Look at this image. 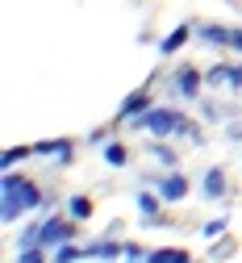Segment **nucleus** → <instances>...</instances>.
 Returning a JSON list of instances; mask_svg holds the SVG:
<instances>
[{
	"label": "nucleus",
	"mask_w": 242,
	"mask_h": 263,
	"mask_svg": "<svg viewBox=\"0 0 242 263\" xmlns=\"http://www.w3.org/2000/svg\"><path fill=\"white\" fill-rule=\"evenodd\" d=\"M0 192H5V209H0V217H5V221H17L21 213H29V209L42 205V188L33 184L29 176H17V172H5Z\"/></svg>",
	"instance_id": "obj_1"
},
{
	"label": "nucleus",
	"mask_w": 242,
	"mask_h": 263,
	"mask_svg": "<svg viewBox=\"0 0 242 263\" xmlns=\"http://www.w3.org/2000/svg\"><path fill=\"white\" fill-rule=\"evenodd\" d=\"M134 129H151L159 138H171V134H188L200 142V129L180 113V109H146L142 117H134Z\"/></svg>",
	"instance_id": "obj_2"
},
{
	"label": "nucleus",
	"mask_w": 242,
	"mask_h": 263,
	"mask_svg": "<svg viewBox=\"0 0 242 263\" xmlns=\"http://www.w3.org/2000/svg\"><path fill=\"white\" fill-rule=\"evenodd\" d=\"M71 238H76V221L46 217V221H42V234H38V247H50V251H59V247H67Z\"/></svg>",
	"instance_id": "obj_3"
},
{
	"label": "nucleus",
	"mask_w": 242,
	"mask_h": 263,
	"mask_svg": "<svg viewBox=\"0 0 242 263\" xmlns=\"http://www.w3.org/2000/svg\"><path fill=\"white\" fill-rule=\"evenodd\" d=\"M159 196H163L167 205H176V201H184V196H188V180H184L180 172H167V176L159 180Z\"/></svg>",
	"instance_id": "obj_4"
},
{
	"label": "nucleus",
	"mask_w": 242,
	"mask_h": 263,
	"mask_svg": "<svg viewBox=\"0 0 242 263\" xmlns=\"http://www.w3.org/2000/svg\"><path fill=\"white\" fill-rule=\"evenodd\" d=\"M146 105H151V92H146V88H138V92H129L125 101H121V113H117V117H121V121H134V117H142V113H146Z\"/></svg>",
	"instance_id": "obj_5"
},
{
	"label": "nucleus",
	"mask_w": 242,
	"mask_h": 263,
	"mask_svg": "<svg viewBox=\"0 0 242 263\" xmlns=\"http://www.w3.org/2000/svg\"><path fill=\"white\" fill-rule=\"evenodd\" d=\"M200 84H204V80H200V71H196V67H180V71H176V92L184 96V101H196Z\"/></svg>",
	"instance_id": "obj_6"
},
{
	"label": "nucleus",
	"mask_w": 242,
	"mask_h": 263,
	"mask_svg": "<svg viewBox=\"0 0 242 263\" xmlns=\"http://www.w3.org/2000/svg\"><path fill=\"white\" fill-rule=\"evenodd\" d=\"M188 38H192V25H176V29H171V34L159 42V50H163V54H176V50H180Z\"/></svg>",
	"instance_id": "obj_7"
},
{
	"label": "nucleus",
	"mask_w": 242,
	"mask_h": 263,
	"mask_svg": "<svg viewBox=\"0 0 242 263\" xmlns=\"http://www.w3.org/2000/svg\"><path fill=\"white\" fill-rule=\"evenodd\" d=\"M204 196H213V201L226 196V172H221V167H209V172H204Z\"/></svg>",
	"instance_id": "obj_8"
},
{
	"label": "nucleus",
	"mask_w": 242,
	"mask_h": 263,
	"mask_svg": "<svg viewBox=\"0 0 242 263\" xmlns=\"http://www.w3.org/2000/svg\"><path fill=\"white\" fill-rule=\"evenodd\" d=\"M209 84H230V88H242V67H213L209 71Z\"/></svg>",
	"instance_id": "obj_9"
},
{
	"label": "nucleus",
	"mask_w": 242,
	"mask_h": 263,
	"mask_svg": "<svg viewBox=\"0 0 242 263\" xmlns=\"http://www.w3.org/2000/svg\"><path fill=\"white\" fill-rule=\"evenodd\" d=\"M200 38L213 42V46H230L234 42V29H221V25H200Z\"/></svg>",
	"instance_id": "obj_10"
},
{
	"label": "nucleus",
	"mask_w": 242,
	"mask_h": 263,
	"mask_svg": "<svg viewBox=\"0 0 242 263\" xmlns=\"http://www.w3.org/2000/svg\"><path fill=\"white\" fill-rule=\"evenodd\" d=\"M159 205H167L163 196H155V192H138V209H142V217H146V221H155V217H159Z\"/></svg>",
	"instance_id": "obj_11"
},
{
	"label": "nucleus",
	"mask_w": 242,
	"mask_h": 263,
	"mask_svg": "<svg viewBox=\"0 0 242 263\" xmlns=\"http://www.w3.org/2000/svg\"><path fill=\"white\" fill-rule=\"evenodd\" d=\"M84 255H92V259H113V255H125V247H117V242H92V247H84Z\"/></svg>",
	"instance_id": "obj_12"
},
{
	"label": "nucleus",
	"mask_w": 242,
	"mask_h": 263,
	"mask_svg": "<svg viewBox=\"0 0 242 263\" xmlns=\"http://www.w3.org/2000/svg\"><path fill=\"white\" fill-rule=\"evenodd\" d=\"M146 263H192V259H188V251H167L163 247V251H151Z\"/></svg>",
	"instance_id": "obj_13"
},
{
	"label": "nucleus",
	"mask_w": 242,
	"mask_h": 263,
	"mask_svg": "<svg viewBox=\"0 0 242 263\" xmlns=\"http://www.w3.org/2000/svg\"><path fill=\"white\" fill-rule=\"evenodd\" d=\"M67 213H71V221H84V217H92V201L88 196H71V201H67Z\"/></svg>",
	"instance_id": "obj_14"
},
{
	"label": "nucleus",
	"mask_w": 242,
	"mask_h": 263,
	"mask_svg": "<svg viewBox=\"0 0 242 263\" xmlns=\"http://www.w3.org/2000/svg\"><path fill=\"white\" fill-rule=\"evenodd\" d=\"M105 163H109V167H125V163H129V151H125L121 142H109V146H105Z\"/></svg>",
	"instance_id": "obj_15"
},
{
	"label": "nucleus",
	"mask_w": 242,
	"mask_h": 263,
	"mask_svg": "<svg viewBox=\"0 0 242 263\" xmlns=\"http://www.w3.org/2000/svg\"><path fill=\"white\" fill-rule=\"evenodd\" d=\"M80 255H84L80 247H71V242H67V247H59V251H54V263H76Z\"/></svg>",
	"instance_id": "obj_16"
},
{
	"label": "nucleus",
	"mask_w": 242,
	"mask_h": 263,
	"mask_svg": "<svg viewBox=\"0 0 242 263\" xmlns=\"http://www.w3.org/2000/svg\"><path fill=\"white\" fill-rule=\"evenodd\" d=\"M42 251H46V247H21V259H17V263H46Z\"/></svg>",
	"instance_id": "obj_17"
},
{
	"label": "nucleus",
	"mask_w": 242,
	"mask_h": 263,
	"mask_svg": "<svg viewBox=\"0 0 242 263\" xmlns=\"http://www.w3.org/2000/svg\"><path fill=\"white\" fill-rule=\"evenodd\" d=\"M21 155H29V146H9V151H5V172L13 167V163H17Z\"/></svg>",
	"instance_id": "obj_18"
},
{
	"label": "nucleus",
	"mask_w": 242,
	"mask_h": 263,
	"mask_svg": "<svg viewBox=\"0 0 242 263\" xmlns=\"http://www.w3.org/2000/svg\"><path fill=\"white\" fill-rule=\"evenodd\" d=\"M151 155H155L159 163H167V167H176V155H171L167 146H151Z\"/></svg>",
	"instance_id": "obj_19"
},
{
	"label": "nucleus",
	"mask_w": 242,
	"mask_h": 263,
	"mask_svg": "<svg viewBox=\"0 0 242 263\" xmlns=\"http://www.w3.org/2000/svg\"><path fill=\"white\" fill-rule=\"evenodd\" d=\"M125 259H129V263H142V247L129 242V247H125Z\"/></svg>",
	"instance_id": "obj_20"
},
{
	"label": "nucleus",
	"mask_w": 242,
	"mask_h": 263,
	"mask_svg": "<svg viewBox=\"0 0 242 263\" xmlns=\"http://www.w3.org/2000/svg\"><path fill=\"white\" fill-rule=\"evenodd\" d=\"M234 50H242V29H234V42H230Z\"/></svg>",
	"instance_id": "obj_21"
}]
</instances>
